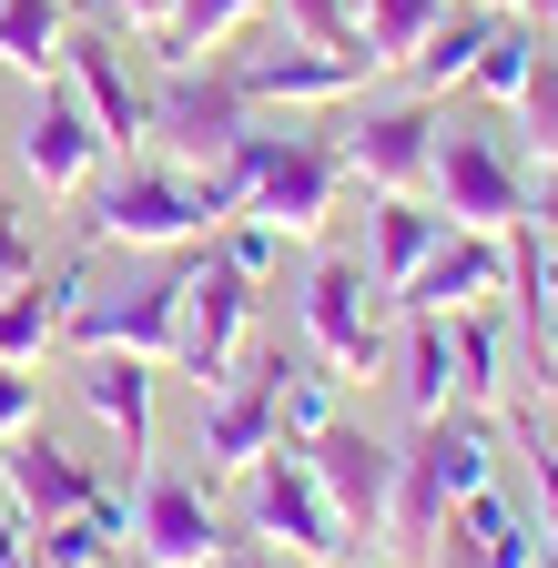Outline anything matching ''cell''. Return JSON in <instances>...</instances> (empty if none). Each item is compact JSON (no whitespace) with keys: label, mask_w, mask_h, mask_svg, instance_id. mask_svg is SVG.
Segmentation results:
<instances>
[{"label":"cell","mask_w":558,"mask_h":568,"mask_svg":"<svg viewBox=\"0 0 558 568\" xmlns=\"http://www.w3.org/2000/svg\"><path fill=\"white\" fill-rule=\"evenodd\" d=\"M234 82L254 92V112H325V102H356V92H366V61L274 31V41H254V51H234Z\"/></svg>","instance_id":"cell-12"},{"label":"cell","mask_w":558,"mask_h":568,"mask_svg":"<svg viewBox=\"0 0 558 568\" xmlns=\"http://www.w3.org/2000/svg\"><path fill=\"white\" fill-rule=\"evenodd\" d=\"M528 487H538V538H558V447L528 437Z\"/></svg>","instance_id":"cell-36"},{"label":"cell","mask_w":558,"mask_h":568,"mask_svg":"<svg viewBox=\"0 0 558 568\" xmlns=\"http://www.w3.org/2000/svg\"><path fill=\"white\" fill-rule=\"evenodd\" d=\"M224 568H315V558H285V548H264V538H254V548H224Z\"/></svg>","instance_id":"cell-39"},{"label":"cell","mask_w":558,"mask_h":568,"mask_svg":"<svg viewBox=\"0 0 558 568\" xmlns=\"http://www.w3.org/2000/svg\"><path fill=\"white\" fill-rule=\"evenodd\" d=\"M508 122H518V142H528V173H538V163H558V51L528 71V92L508 102Z\"/></svg>","instance_id":"cell-30"},{"label":"cell","mask_w":558,"mask_h":568,"mask_svg":"<svg viewBox=\"0 0 558 568\" xmlns=\"http://www.w3.org/2000/svg\"><path fill=\"white\" fill-rule=\"evenodd\" d=\"M305 345L325 355V376L335 386H356V376H386V284L366 264H345V254H315L305 264Z\"/></svg>","instance_id":"cell-8"},{"label":"cell","mask_w":558,"mask_h":568,"mask_svg":"<svg viewBox=\"0 0 558 568\" xmlns=\"http://www.w3.org/2000/svg\"><path fill=\"white\" fill-rule=\"evenodd\" d=\"M214 244H224V254H234V264H244L254 284H264V274H285V234H274L264 213H234V224H224Z\"/></svg>","instance_id":"cell-32"},{"label":"cell","mask_w":558,"mask_h":568,"mask_svg":"<svg viewBox=\"0 0 558 568\" xmlns=\"http://www.w3.org/2000/svg\"><path fill=\"white\" fill-rule=\"evenodd\" d=\"M41 426V366H0V447Z\"/></svg>","instance_id":"cell-34"},{"label":"cell","mask_w":558,"mask_h":568,"mask_svg":"<svg viewBox=\"0 0 558 568\" xmlns=\"http://www.w3.org/2000/svg\"><path fill=\"white\" fill-rule=\"evenodd\" d=\"M487 21H498V11H477V0H447V21L427 31V51L406 61V71H416V92H427V102H447V92L467 82V71H477V51H487Z\"/></svg>","instance_id":"cell-26"},{"label":"cell","mask_w":558,"mask_h":568,"mask_svg":"<svg viewBox=\"0 0 558 568\" xmlns=\"http://www.w3.org/2000/svg\"><path fill=\"white\" fill-rule=\"evenodd\" d=\"M234 213H264L285 244H315L335 224V193H345V153L325 132H305L295 112H254V132L234 142V153L214 163Z\"/></svg>","instance_id":"cell-2"},{"label":"cell","mask_w":558,"mask_h":568,"mask_svg":"<svg viewBox=\"0 0 558 568\" xmlns=\"http://www.w3.org/2000/svg\"><path fill=\"white\" fill-rule=\"evenodd\" d=\"M0 487H11V508H21L31 528H51V518H82L92 497H102V477H92L82 457H61V447L41 437V426L0 447Z\"/></svg>","instance_id":"cell-19"},{"label":"cell","mask_w":558,"mask_h":568,"mask_svg":"<svg viewBox=\"0 0 558 568\" xmlns=\"http://www.w3.org/2000/svg\"><path fill=\"white\" fill-rule=\"evenodd\" d=\"M285 345H264V355H234V376H214L203 386V406H193V477L214 487V477H244L274 437H285Z\"/></svg>","instance_id":"cell-5"},{"label":"cell","mask_w":558,"mask_h":568,"mask_svg":"<svg viewBox=\"0 0 558 568\" xmlns=\"http://www.w3.org/2000/svg\"><path fill=\"white\" fill-rule=\"evenodd\" d=\"M427 203L467 234H508V224H528V153L508 132H487V122H437Z\"/></svg>","instance_id":"cell-7"},{"label":"cell","mask_w":558,"mask_h":568,"mask_svg":"<svg viewBox=\"0 0 558 568\" xmlns=\"http://www.w3.org/2000/svg\"><path fill=\"white\" fill-rule=\"evenodd\" d=\"M305 457H315V477H325V497H335V518L356 528V538H386V497H396V447H376L366 426H315L305 437Z\"/></svg>","instance_id":"cell-16"},{"label":"cell","mask_w":558,"mask_h":568,"mask_svg":"<svg viewBox=\"0 0 558 568\" xmlns=\"http://www.w3.org/2000/svg\"><path fill=\"white\" fill-rule=\"evenodd\" d=\"M41 274V244L21 234V213H0V295H11V284H31Z\"/></svg>","instance_id":"cell-35"},{"label":"cell","mask_w":558,"mask_h":568,"mask_svg":"<svg viewBox=\"0 0 558 568\" xmlns=\"http://www.w3.org/2000/svg\"><path fill=\"white\" fill-rule=\"evenodd\" d=\"M315 426H335V376H305V366H295V376H285V437L305 447Z\"/></svg>","instance_id":"cell-33"},{"label":"cell","mask_w":558,"mask_h":568,"mask_svg":"<svg viewBox=\"0 0 558 568\" xmlns=\"http://www.w3.org/2000/svg\"><path fill=\"white\" fill-rule=\"evenodd\" d=\"M396 386H406V416H447V406H457L447 315H406V335H396Z\"/></svg>","instance_id":"cell-25"},{"label":"cell","mask_w":558,"mask_h":568,"mask_svg":"<svg viewBox=\"0 0 558 568\" xmlns=\"http://www.w3.org/2000/svg\"><path fill=\"white\" fill-rule=\"evenodd\" d=\"M437 234H447V213L427 193H376V213H366V274L396 295V284L437 254Z\"/></svg>","instance_id":"cell-21"},{"label":"cell","mask_w":558,"mask_h":568,"mask_svg":"<svg viewBox=\"0 0 558 568\" xmlns=\"http://www.w3.org/2000/svg\"><path fill=\"white\" fill-rule=\"evenodd\" d=\"M447 21V0H356V41H366V71H406L427 51V31Z\"/></svg>","instance_id":"cell-27"},{"label":"cell","mask_w":558,"mask_h":568,"mask_svg":"<svg viewBox=\"0 0 558 568\" xmlns=\"http://www.w3.org/2000/svg\"><path fill=\"white\" fill-rule=\"evenodd\" d=\"M447 366H457V406H477V416L508 396V345H498V325H487V305L447 315Z\"/></svg>","instance_id":"cell-28"},{"label":"cell","mask_w":558,"mask_h":568,"mask_svg":"<svg viewBox=\"0 0 558 568\" xmlns=\"http://www.w3.org/2000/svg\"><path fill=\"white\" fill-rule=\"evenodd\" d=\"M224 508L203 477H173V467H143L132 477V558L143 568H224Z\"/></svg>","instance_id":"cell-11"},{"label":"cell","mask_w":558,"mask_h":568,"mask_svg":"<svg viewBox=\"0 0 558 568\" xmlns=\"http://www.w3.org/2000/svg\"><path fill=\"white\" fill-rule=\"evenodd\" d=\"M457 528H467V558H477V568H538V528L508 508L498 487H477L467 508H457Z\"/></svg>","instance_id":"cell-29"},{"label":"cell","mask_w":558,"mask_h":568,"mask_svg":"<svg viewBox=\"0 0 558 568\" xmlns=\"http://www.w3.org/2000/svg\"><path fill=\"white\" fill-rule=\"evenodd\" d=\"M72 355H143V366H173V274L143 284V295H82L72 325H61Z\"/></svg>","instance_id":"cell-17"},{"label":"cell","mask_w":558,"mask_h":568,"mask_svg":"<svg viewBox=\"0 0 558 568\" xmlns=\"http://www.w3.org/2000/svg\"><path fill=\"white\" fill-rule=\"evenodd\" d=\"M548 51H558V11H548Z\"/></svg>","instance_id":"cell-43"},{"label":"cell","mask_w":558,"mask_h":568,"mask_svg":"<svg viewBox=\"0 0 558 568\" xmlns=\"http://www.w3.org/2000/svg\"><path fill=\"white\" fill-rule=\"evenodd\" d=\"M102 132H92V112H82V92L61 82H31V122H21V173H31V193H51V203H72V193H92L102 183Z\"/></svg>","instance_id":"cell-13"},{"label":"cell","mask_w":558,"mask_h":568,"mask_svg":"<svg viewBox=\"0 0 558 568\" xmlns=\"http://www.w3.org/2000/svg\"><path fill=\"white\" fill-rule=\"evenodd\" d=\"M437 102L427 92H406V102H376L356 132L335 142L345 153V183H366V193H427V173H437Z\"/></svg>","instance_id":"cell-14"},{"label":"cell","mask_w":558,"mask_h":568,"mask_svg":"<svg viewBox=\"0 0 558 568\" xmlns=\"http://www.w3.org/2000/svg\"><path fill=\"white\" fill-rule=\"evenodd\" d=\"M345 11H356V0H345Z\"/></svg>","instance_id":"cell-44"},{"label":"cell","mask_w":558,"mask_h":568,"mask_svg":"<svg viewBox=\"0 0 558 568\" xmlns=\"http://www.w3.org/2000/svg\"><path fill=\"white\" fill-rule=\"evenodd\" d=\"M528 224L558 244V163H538V173H528Z\"/></svg>","instance_id":"cell-37"},{"label":"cell","mask_w":558,"mask_h":568,"mask_svg":"<svg viewBox=\"0 0 558 568\" xmlns=\"http://www.w3.org/2000/svg\"><path fill=\"white\" fill-rule=\"evenodd\" d=\"M244 132H254V92L234 82V61L153 71V153H173V163H224Z\"/></svg>","instance_id":"cell-9"},{"label":"cell","mask_w":558,"mask_h":568,"mask_svg":"<svg viewBox=\"0 0 558 568\" xmlns=\"http://www.w3.org/2000/svg\"><path fill=\"white\" fill-rule=\"evenodd\" d=\"M254 295H264V284H254L224 244H193V264L173 274V366H183L193 386L234 376V355H244V335H254Z\"/></svg>","instance_id":"cell-6"},{"label":"cell","mask_w":558,"mask_h":568,"mask_svg":"<svg viewBox=\"0 0 558 568\" xmlns=\"http://www.w3.org/2000/svg\"><path fill=\"white\" fill-rule=\"evenodd\" d=\"M487 295H508V234H467V224H447L437 254L416 264L386 305H396V315H477Z\"/></svg>","instance_id":"cell-15"},{"label":"cell","mask_w":558,"mask_h":568,"mask_svg":"<svg viewBox=\"0 0 558 568\" xmlns=\"http://www.w3.org/2000/svg\"><path fill=\"white\" fill-rule=\"evenodd\" d=\"M21 558H31V518L11 508V497H0V568H21Z\"/></svg>","instance_id":"cell-38"},{"label":"cell","mask_w":558,"mask_h":568,"mask_svg":"<svg viewBox=\"0 0 558 568\" xmlns=\"http://www.w3.org/2000/svg\"><path fill=\"white\" fill-rule=\"evenodd\" d=\"M224 224H234V193L214 163L132 153L112 183H92V244H122V254H193Z\"/></svg>","instance_id":"cell-1"},{"label":"cell","mask_w":558,"mask_h":568,"mask_svg":"<svg viewBox=\"0 0 558 568\" xmlns=\"http://www.w3.org/2000/svg\"><path fill=\"white\" fill-rule=\"evenodd\" d=\"M163 11H173V0H112V21H132V31H153Z\"/></svg>","instance_id":"cell-40"},{"label":"cell","mask_w":558,"mask_h":568,"mask_svg":"<svg viewBox=\"0 0 558 568\" xmlns=\"http://www.w3.org/2000/svg\"><path fill=\"white\" fill-rule=\"evenodd\" d=\"M548 11H558V0H528V21H548Z\"/></svg>","instance_id":"cell-42"},{"label":"cell","mask_w":558,"mask_h":568,"mask_svg":"<svg viewBox=\"0 0 558 568\" xmlns=\"http://www.w3.org/2000/svg\"><path fill=\"white\" fill-rule=\"evenodd\" d=\"M254 11H274V0H173V11H163V21L143 31V41H153L143 61H153V71H183V61H214V51H224V41H234V31H244Z\"/></svg>","instance_id":"cell-22"},{"label":"cell","mask_w":558,"mask_h":568,"mask_svg":"<svg viewBox=\"0 0 558 568\" xmlns=\"http://www.w3.org/2000/svg\"><path fill=\"white\" fill-rule=\"evenodd\" d=\"M548 61V21H528V11H498V21H487V51H477V71H467V92L477 102H518L528 92V71Z\"/></svg>","instance_id":"cell-23"},{"label":"cell","mask_w":558,"mask_h":568,"mask_svg":"<svg viewBox=\"0 0 558 568\" xmlns=\"http://www.w3.org/2000/svg\"><path fill=\"white\" fill-rule=\"evenodd\" d=\"M274 11H285V31H295V41H325V51H356V61H366L356 11H345V0H274Z\"/></svg>","instance_id":"cell-31"},{"label":"cell","mask_w":558,"mask_h":568,"mask_svg":"<svg viewBox=\"0 0 558 568\" xmlns=\"http://www.w3.org/2000/svg\"><path fill=\"white\" fill-rule=\"evenodd\" d=\"M477 487H498V437H487L477 406H447V416H416V437L396 447V497H386V548H427L447 538V518L467 508Z\"/></svg>","instance_id":"cell-3"},{"label":"cell","mask_w":558,"mask_h":568,"mask_svg":"<svg viewBox=\"0 0 558 568\" xmlns=\"http://www.w3.org/2000/svg\"><path fill=\"white\" fill-rule=\"evenodd\" d=\"M82 406H92V426L122 447V487L153 467V366L143 355H82Z\"/></svg>","instance_id":"cell-18"},{"label":"cell","mask_w":558,"mask_h":568,"mask_svg":"<svg viewBox=\"0 0 558 568\" xmlns=\"http://www.w3.org/2000/svg\"><path fill=\"white\" fill-rule=\"evenodd\" d=\"M61 82L82 92L102 153H122V163L153 153V71L122 51V31H82V21H72V41H61Z\"/></svg>","instance_id":"cell-10"},{"label":"cell","mask_w":558,"mask_h":568,"mask_svg":"<svg viewBox=\"0 0 558 568\" xmlns=\"http://www.w3.org/2000/svg\"><path fill=\"white\" fill-rule=\"evenodd\" d=\"M538 568H558V538H538Z\"/></svg>","instance_id":"cell-41"},{"label":"cell","mask_w":558,"mask_h":568,"mask_svg":"<svg viewBox=\"0 0 558 568\" xmlns=\"http://www.w3.org/2000/svg\"><path fill=\"white\" fill-rule=\"evenodd\" d=\"M82 295H92V264H82V254L51 264V284H41V274L11 284V295H0V366H41V355L61 345V325H72Z\"/></svg>","instance_id":"cell-20"},{"label":"cell","mask_w":558,"mask_h":568,"mask_svg":"<svg viewBox=\"0 0 558 568\" xmlns=\"http://www.w3.org/2000/svg\"><path fill=\"white\" fill-rule=\"evenodd\" d=\"M244 538H264V548H285V558H315V568H335L345 548H366L356 528L335 518V497H325V477H315V457L295 447V437H274L244 477Z\"/></svg>","instance_id":"cell-4"},{"label":"cell","mask_w":558,"mask_h":568,"mask_svg":"<svg viewBox=\"0 0 558 568\" xmlns=\"http://www.w3.org/2000/svg\"><path fill=\"white\" fill-rule=\"evenodd\" d=\"M61 41H72V0H0V71L21 82H51Z\"/></svg>","instance_id":"cell-24"}]
</instances>
